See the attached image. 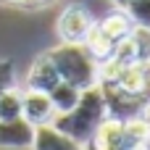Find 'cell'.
I'll list each match as a JSON object with an SVG mask.
<instances>
[{"label": "cell", "mask_w": 150, "mask_h": 150, "mask_svg": "<svg viewBox=\"0 0 150 150\" xmlns=\"http://www.w3.org/2000/svg\"><path fill=\"white\" fill-rule=\"evenodd\" d=\"M55 84H61V76H58V71H55L50 55H47V53L37 55L34 63L29 66L26 87H29V90H40V92H50Z\"/></svg>", "instance_id": "8"}, {"label": "cell", "mask_w": 150, "mask_h": 150, "mask_svg": "<svg viewBox=\"0 0 150 150\" xmlns=\"http://www.w3.org/2000/svg\"><path fill=\"white\" fill-rule=\"evenodd\" d=\"M92 16L82 8V5H69L61 16H58V24H55V32L61 37V42L66 45H82L92 29Z\"/></svg>", "instance_id": "4"}, {"label": "cell", "mask_w": 150, "mask_h": 150, "mask_svg": "<svg viewBox=\"0 0 150 150\" xmlns=\"http://www.w3.org/2000/svg\"><path fill=\"white\" fill-rule=\"evenodd\" d=\"M50 100H53V108H55V113H66V111H71L76 103H79V95H82V90H76V87H71V84H66V82H61V84H55L50 92Z\"/></svg>", "instance_id": "12"}, {"label": "cell", "mask_w": 150, "mask_h": 150, "mask_svg": "<svg viewBox=\"0 0 150 150\" xmlns=\"http://www.w3.org/2000/svg\"><path fill=\"white\" fill-rule=\"evenodd\" d=\"M32 150H87V148L79 145L76 140H71L69 134L58 132L53 124H45V127H34Z\"/></svg>", "instance_id": "9"}, {"label": "cell", "mask_w": 150, "mask_h": 150, "mask_svg": "<svg viewBox=\"0 0 150 150\" xmlns=\"http://www.w3.org/2000/svg\"><path fill=\"white\" fill-rule=\"evenodd\" d=\"M95 26H98V29H100L111 42H116V45H119L121 40H127V37H129V32H132L134 21L127 16V11H121V8H119V11H113V13H108L105 18H100Z\"/></svg>", "instance_id": "10"}, {"label": "cell", "mask_w": 150, "mask_h": 150, "mask_svg": "<svg viewBox=\"0 0 150 150\" xmlns=\"http://www.w3.org/2000/svg\"><path fill=\"white\" fill-rule=\"evenodd\" d=\"M148 113H150V105H148Z\"/></svg>", "instance_id": "21"}, {"label": "cell", "mask_w": 150, "mask_h": 150, "mask_svg": "<svg viewBox=\"0 0 150 150\" xmlns=\"http://www.w3.org/2000/svg\"><path fill=\"white\" fill-rule=\"evenodd\" d=\"M124 11H127V16H129L134 24L150 26V0H127Z\"/></svg>", "instance_id": "15"}, {"label": "cell", "mask_w": 150, "mask_h": 150, "mask_svg": "<svg viewBox=\"0 0 150 150\" xmlns=\"http://www.w3.org/2000/svg\"><path fill=\"white\" fill-rule=\"evenodd\" d=\"M61 82L76 87V90H87L98 84V63L95 58L87 53L84 45H58L53 50H47Z\"/></svg>", "instance_id": "2"}, {"label": "cell", "mask_w": 150, "mask_h": 150, "mask_svg": "<svg viewBox=\"0 0 150 150\" xmlns=\"http://www.w3.org/2000/svg\"><path fill=\"white\" fill-rule=\"evenodd\" d=\"M145 116H148V142H145V145L150 148V113H145Z\"/></svg>", "instance_id": "17"}, {"label": "cell", "mask_w": 150, "mask_h": 150, "mask_svg": "<svg viewBox=\"0 0 150 150\" xmlns=\"http://www.w3.org/2000/svg\"><path fill=\"white\" fill-rule=\"evenodd\" d=\"M108 119V108H105V98L100 92V87H87L79 95V103L66 111V113H55L53 127L63 134H69L71 140H76L79 145H90L92 134L98 132V127Z\"/></svg>", "instance_id": "1"}, {"label": "cell", "mask_w": 150, "mask_h": 150, "mask_svg": "<svg viewBox=\"0 0 150 150\" xmlns=\"http://www.w3.org/2000/svg\"><path fill=\"white\" fill-rule=\"evenodd\" d=\"M103 98H105V108H108V116L111 119H119V121H127V119H134V116H145L148 113V100L142 98H134V95H127L124 90H119L113 82H98Z\"/></svg>", "instance_id": "3"}, {"label": "cell", "mask_w": 150, "mask_h": 150, "mask_svg": "<svg viewBox=\"0 0 150 150\" xmlns=\"http://www.w3.org/2000/svg\"><path fill=\"white\" fill-rule=\"evenodd\" d=\"M32 140H34V127L26 124L21 116L11 121H0V148L24 150L32 148Z\"/></svg>", "instance_id": "7"}, {"label": "cell", "mask_w": 150, "mask_h": 150, "mask_svg": "<svg viewBox=\"0 0 150 150\" xmlns=\"http://www.w3.org/2000/svg\"><path fill=\"white\" fill-rule=\"evenodd\" d=\"M0 5H8V3H5V0H0Z\"/></svg>", "instance_id": "20"}, {"label": "cell", "mask_w": 150, "mask_h": 150, "mask_svg": "<svg viewBox=\"0 0 150 150\" xmlns=\"http://www.w3.org/2000/svg\"><path fill=\"white\" fill-rule=\"evenodd\" d=\"M113 5H119V8L124 11V5H127V0H113Z\"/></svg>", "instance_id": "18"}, {"label": "cell", "mask_w": 150, "mask_h": 150, "mask_svg": "<svg viewBox=\"0 0 150 150\" xmlns=\"http://www.w3.org/2000/svg\"><path fill=\"white\" fill-rule=\"evenodd\" d=\"M5 3H11V5H21V0H5Z\"/></svg>", "instance_id": "19"}, {"label": "cell", "mask_w": 150, "mask_h": 150, "mask_svg": "<svg viewBox=\"0 0 150 150\" xmlns=\"http://www.w3.org/2000/svg\"><path fill=\"white\" fill-rule=\"evenodd\" d=\"M11 87H16V66L13 61H0V95Z\"/></svg>", "instance_id": "16"}, {"label": "cell", "mask_w": 150, "mask_h": 150, "mask_svg": "<svg viewBox=\"0 0 150 150\" xmlns=\"http://www.w3.org/2000/svg\"><path fill=\"white\" fill-rule=\"evenodd\" d=\"M90 150H132L129 140H127V132H124V121L108 116L98 127V132L92 134Z\"/></svg>", "instance_id": "6"}, {"label": "cell", "mask_w": 150, "mask_h": 150, "mask_svg": "<svg viewBox=\"0 0 150 150\" xmlns=\"http://www.w3.org/2000/svg\"><path fill=\"white\" fill-rule=\"evenodd\" d=\"M82 45L87 47V53L95 58L98 66L105 63V61H111V55H113V50H116V42H111L95 24H92V29H90V34H87V40H84Z\"/></svg>", "instance_id": "11"}, {"label": "cell", "mask_w": 150, "mask_h": 150, "mask_svg": "<svg viewBox=\"0 0 150 150\" xmlns=\"http://www.w3.org/2000/svg\"><path fill=\"white\" fill-rule=\"evenodd\" d=\"M129 42L134 47L137 63H150V26H140L134 24L129 32Z\"/></svg>", "instance_id": "13"}, {"label": "cell", "mask_w": 150, "mask_h": 150, "mask_svg": "<svg viewBox=\"0 0 150 150\" xmlns=\"http://www.w3.org/2000/svg\"><path fill=\"white\" fill-rule=\"evenodd\" d=\"M21 119L32 127H45V124H53L55 119V108H53V100L47 92H40V90H21Z\"/></svg>", "instance_id": "5"}, {"label": "cell", "mask_w": 150, "mask_h": 150, "mask_svg": "<svg viewBox=\"0 0 150 150\" xmlns=\"http://www.w3.org/2000/svg\"><path fill=\"white\" fill-rule=\"evenodd\" d=\"M21 116V90L11 87L0 95V121H11Z\"/></svg>", "instance_id": "14"}]
</instances>
